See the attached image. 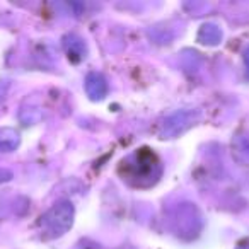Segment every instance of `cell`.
Wrapping results in <instances>:
<instances>
[{
    "instance_id": "cell-1",
    "label": "cell",
    "mask_w": 249,
    "mask_h": 249,
    "mask_svg": "<svg viewBox=\"0 0 249 249\" xmlns=\"http://www.w3.org/2000/svg\"><path fill=\"white\" fill-rule=\"evenodd\" d=\"M43 224L53 232V235L63 234V231L72 224V207H69V203H60L43 217Z\"/></svg>"
},
{
    "instance_id": "cell-3",
    "label": "cell",
    "mask_w": 249,
    "mask_h": 249,
    "mask_svg": "<svg viewBox=\"0 0 249 249\" xmlns=\"http://www.w3.org/2000/svg\"><path fill=\"white\" fill-rule=\"evenodd\" d=\"M239 249H249V244H244V246H241Z\"/></svg>"
},
{
    "instance_id": "cell-2",
    "label": "cell",
    "mask_w": 249,
    "mask_h": 249,
    "mask_svg": "<svg viewBox=\"0 0 249 249\" xmlns=\"http://www.w3.org/2000/svg\"><path fill=\"white\" fill-rule=\"evenodd\" d=\"M246 62H248V65H249V50H248V53H246Z\"/></svg>"
}]
</instances>
